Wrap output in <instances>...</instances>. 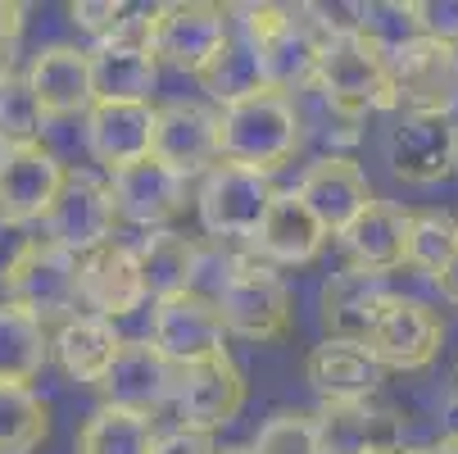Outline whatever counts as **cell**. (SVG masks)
Segmentation results:
<instances>
[{
	"instance_id": "obj_1",
	"label": "cell",
	"mask_w": 458,
	"mask_h": 454,
	"mask_svg": "<svg viewBox=\"0 0 458 454\" xmlns=\"http://www.w3.org/2000/svg\"><path fill=\"white\" fill-rule=\"evenodd\" d=\"M304 141V118L291 96L264 91L218 109V159L273 173L282 168Z\"/></svg>"
},
{
	"instance_id": "obj_2",
	"label": "cell",
	"mask_w": 458,
	"mask_h": 454,
	"mask_svg": "<svg viewBox=\"0 0 458 454\" xmlns=\"http://www.w3.org/2000/svg\"><path fill=\"white\" fill-rule=\"evenodd\" d=\"M313 91L341 118H368L377 109H390V64L354 23H336L322 46Z\"/></svg>"
},
{
	"instance_id": "obj_3",
	"label": "cell",
	"mask_w": 458,
	"mask_h": 454,
	"mask_svg": "<svg viewBox=\"0 0 458 454\" xmlns=\"http://www.w3.org/2000/svg\"><path fill=\"white\" fill-rule=\"evenodd\" d=\"M214 304L227 322V337L268 346V341H282L291 332V287L259 254L236 259Z\"/></svg>"
},
{
	"instance_id": "obj_4",
	"label": "cell",
	"mask_w": 458,
	"mask_h": 454,
	"mask_svg": "<svg viewBox=\"0 0 458 454\" xmlns=\"http://www.w3.org/2000/svg\"><path fill=\"white\" fill-rule=\"evenodd\" d=\"M273 201H277L273 173L218 159L200 177L195 214H200L205 236H214V241H254L259 227H264V218H268V210H273Z\"/></svg>"
},
{
	"instance_id": "obj_5",
	"label": "cell",
	"mask_w": 458,
	"mask_h": 454,
	"mask_svg": "<svg viewBox=\"0 0 458 454\" xmlns=\"http://www.w3.org/2000/svg\"><path fill=\"white\" fill-rule=\"evenodd\" d=\"M5 300L10 304H19V309H28L32 318H41L46 328L64 318H73V313H82L78 304H82V259L78 254H69V250H59V245H50L46 236H32L28 241V250L19 254V264L5 273Z\"/></svg>"
},
{
	"instance_id": "obj_6",
	"label": "cell",
	"mask_w": 458,
	"mask_h": 454,
	"mask_svg": "<svg viewBox=\"0 0 458 454\" xmlns=\"http://www.w3.org/2000/svg\"><path fill=\"white\" fill-rule=\"evenodd\" d=\"M232 37V10L209 0H168L150 10V55L177 73L200 78Z\"/></svg>"
},
{
	"instance_id": "obj_7",
	"label": "cell",
	"mask_w": 458,
	"mask_h": 454,
	"mask_svg": "<svg viewBox=\"0 0 458 454\" xmlns=\"http://www.w3.org/2000/svg\"><path fill=\"white\" fill-rule=\"evenodd\" d=\"M114 227H118V214H114L109 182L96 177V173L69 168V177H64L55 205L41 218V236L50 245H59V250L87 259V254H96L100 245L114 241Z\"/></svg>"
},
{
	"instance_id": "obj_8",
	"label": "cell",
	"mask_w": 458,
	"mask_h": 454,
	"mask_svg": "<svg viewBox=\"0 0 458 454\" xmlns=\"http://www.w3.org/2000/svg\"><path fill=\"white\" fill-rule=\"evenodd\" d=\"M390 64V109L395 114H427V118H449L458 109V50L440 41H413Z\"/></svg>"
},
{
	"instance_id": "obj_9",
	"label": "cell",
	"mask_w": 458,
	"mask_h": 454,
	"mask_svg": "<svg viewBox=\"0 0 458 454\" xmlns=\"http://www.w3.org/2000/svg\"><path fill=\"white\" fill-rule=\"evenodd\" d=\"M96 105H141L159 82V59L150 55V10H132L127 23L91 46Z\"/></svg>"
},
{
	"instance_id": "obj_10",
	"label": "cell",
	"mask_w": 458,
	"mask_h": 454,
	"mask_svg": "<svg viewBox=\"0 0 458 454\" xmlns=\"http://www.w3.org/2000/svg\"><path fill=\"white\" fill-rule=\"evenodd\" d=\"M445 346V322L436 309H427L413 296H390L372 322L363 350L386 368V373H422L440 359Z\"/></svg>"
},
{
	"instance_id": "obj_11",
	"label": "cell",
	"mask_w": 458,
	"mask_h": 454,
	"mask_svg": "<svg viewBox=\"0 0 458 454\" xmlns=\"http://www.w3.org/2000/svg\"><path fill=\"white\" fill-rule=\"evenodd\" d=\"M150 341L173 368H195V364H209V359L227 355V322L209 296L186 291V296L155 304Z\"/></svg>"
},
{
	"instance_id": "obj_12",
	"label": "cell",
	"mask_w": 458,
	"mask_h": 454,
	"mask_svg": "<svg viewBox=\"0 0 458 454\" xmlns=\"http://www.w3.org/2000/svg\"><path fill=\"white\" fill-rule=\"evenodd\" d=\"M386 164L409 186H436L458 173V123L427 114H395L386 133Z\"/></svg>"
},
{
	"instance_id": "obj_13",
	"label": "cell",
	"mask_w": 458,
	"mask_h": 454,
	"mask_svg": "<svg viewBox=\"0 0 458 454\" xmlns=\"http://www.w3.org/2000/svg\"><path fill=\"white\" fill-rule=\"evenodd\" d=\"M322 14H327V10H318V5H291L286 28H282L277 37H268L264 46H259L268 91L295 100V91L313 87L322 46H327V37L336 32V23H332V19H322Z\"/></svg>"
},
{
	"instance_id": "obj_14",
	"label": "cell",
	"mask_w": 458,
	"mask_h": 454,
	"mask_svg": "<svg viewBox=\"0 0 458 454\" xmlns=\"http://www.w3.org/2000/svg\"><path fill=\"white\" fill-rule=\"evenodd\" d=\"M241 405H245V373L232 355H218L195 368H177V386H173L177 427L218 432L241 414Z\"/></svg>"
},
{
	"instance_id": "obj_15",
	"label": "cell",
	"mask_w": 458,
	"mask_h": 454,
	"mask_svg": "<svg viewBox=\"0 0 458 454\" xmlns=\"http://www.w3.org/2000/svg\"><path fill=\"white\" fill-rule=\"evenodd\" d=\"M173 386H177V368L155 350V341L150 337H127L96 391L109 409H132V414L155 418L164 405H173Z\"/></svg>"
},
{
	"instance_id": "obj_16",
	"label": "cell",
	"mask_w": 458,
	"mask_h": 454,
	"mask_svg": "<svg viewBox=\"0 0 458 454\" xmlns=\"http://www.w3.org/2000/svg\"><path fill=\"white\" fill-rule=\"evenodd\" d=\"M105 182H109L118 223H132V227H146V232H164L186 210V177H177L155 155L141 159V164H127V168L109 173Z\"/></svg>"
},
{
	"instance_id": "obj_17",
	"label": "cell",
	"mask_w": 458,
	"mask_h": 454,
	"mask_svg": "<svg viewBox=\"0 0 458 454\" xmlns=\"http://www.w3.org/2000/svg\"><path fill=\"white\" fill-rule=\"evenodd\" d=\"M28 87L46 118H87L96 109V82H91V50L73 41H50L28 64Z\"/></svg>"
},
{
	"instance_id": "obj_18",
	"label": "cell",
	"mask_w": 458,
	"mask_h": 454,
	"mask_svg": "<svg viewBox=\"0 0 458 454\" xmlns=\"http://www.w3.org/2000/svg\"><path fill=\"white\" fill-rule=\"evenodd\" d=\"M155 159L177 177H205L218 164V109L200 100H168L155 114Z\"/></svg>"
},
{
	"instance_id": "obj_19",
	"label": "cell",
	"mask_w": 458,
	"mask_h": 454,
	"mask_svg": "<svg viewBox=\"0 0 458 454\" xmlns=\"http://www.w3.org/2000/svg\"><path fill=\"white\" fill-rule=\"evenodd\" d=\"M64 177H69V164L46 141L23 146V150H5V159H0V218L14 227L41 223L59 196Z\"/></svg>"
},
{
	"instance_id": "obj_20",
	"label": "cell",
	"mask_w": 458,
	"mask_h": 454,
	"mask_svg": "<svg viewBox=\"0 0 458 454\" xmlns=\"http://www.w3.org/2000/svg\"><path fill=\"white\" fill-rule=\"evenodd\" d=\"M295 191H300V201L313 210V218L327 227V236H341L377 201L368 173L350 155H322V159H313Z\"/></svg>"
},
{
	"instance_id": "obj_21",
	"label": "cell",
	"mask_w": 458,
	"mask_h": 454,
	"mask_svg": "<svg viewBox=\"0 0 458 454\" xmlns=\"http://www.w3.org/2000/svg\"><path fill=\"white\" fill-rule=\"evenodd\" d=\"M386 368L354 341H322L304 355V381L322 405H363L381 396Z\"/></svg>"
},
{
	"instance_id": "obj_22",
	"label": "cell",
	"mask_w": 458,
	"mask_h": 454,
	"mask_svg": "<svg viewBox=\"0 0 458 454\" xmlns=\"http://www.w3.org/2000/svg\"><path fill=\"white\" fill-rule=\"evenodd\" d=\"M146 300L150 296H146L137 245L109 241V245H100L96 254L82 259V304H87V313L118 322L127 313H137Z\"/></svg>"
},
{
	"instance_id": "obj_23",
	"label": "cell",
	"mask_w": 458,
	"mask_h": 454,
	"mask_svg": "<svg viewBox=\"0 0 458 454\" xmlns=\"http://www.w3.org/2000/svg\"><path fill=\"white\" fill-rule=\"evenodd\" d=\"M341 250L350 259V269L386 278L409 264V210H400L395 201H372L345 232H341Z\"/></svg>"
},
{
	"instance_id": "obj_24",
	"label": "cell",
	"mask_w": 458,
	"mask_h": 454,
	"mask_svg": "<svg viewBox=\"0 0 458 454\" xmlns=\"http://www.w3.org/2000/svg\"><path fill=\"white\" fill-rule=\"evenodd\" d=\"M123 341L127 337L118 332V322H109L100 313H73L59 328H50V359L69 381L100 386L109 364L118 359Z\"/></svg>"
},
{
	"instance_id": "obj_25",
	"label": "cell",
	"mask_w": 458,
	"mask_h": 454,
	"mask_svg": "<svg viewBox=\"0 0 458 454\" xmlns=\"http://www.w3.org/2000/svg\"><path fill=\"white\" fill-rule=\"evenodd\" d=\"M322 454H400V418L390 405L363 400V405H322L318 414Z\"/></svg>"
},
{
	"instance_id": "obj_26",
	"label": "cell",
	"mask_w": 458,
	"mask_h": 454,
	"mask_svg": "<svg viewBox=\"0 0 458 454\" xmlns=\"http://www.w3.org/2000/svg\"><path fill=\"white\" fill-rule=\"evenodd\" d=\"M155 114H159V105H150V100H141V105H96L82 118L96 164L118 173L127 164L150 159L155 155Z\"/></svg>"
},
{
	"instance_id": "obj_27",
	"label": "cell",
	"mask_w": 458,
	"mask_h": 454,
	"mask_svg": "<svg viewBox=\"0 0 458 454\" xmlns=\"http://www.w3.org/2000/svg\"><path fill=\"white\" fill-rule=\"evenodd\" d=\"M250 245L273 269H304V264H313V259L322 254L327 227L313 218V210L300 201V191L291 186V191H277L264 227H259V236Z\"/></svg>"
},
{
	"instance_id": "obj_28",
	"label": "cell",
	"mask_w": 458,
	"mask_h": 454,
	"mask_svg": "<svg viewBox=\"0 0 458 454\" xmlns=\"http://www.w3.org/2000/svg\"><path fill=\"white\" fill-rule=\"evenodd\" d=\"M386 300H390V291L381 287V278L359 273V269L332 273L322 282V296H318L327 341H354V346H363Z\"/></svg>"
},
{
	"instance_id": "obj_29",
	"label": "cell",
	"mask_w": 458,
	"mask_h": 454,
	"mask_svg": "<svg viewBox=\"0 0 458 454\" xmlns=\"http://www.w3.org/2000/svg\"><path fill=\"white\" fill-rule=\"evenodd\" d=\"M137 259H141V278H146V296L159 304V300H173V296H186L195 291V278H200V245L191 236L164 227V232H150L141 245H137Z\"/></svg>"
},
{
	"instance_id": "obj_30",
	"label": "cell",
	"mask_w": 458,
	"mask_h": 454,
	"mask_svg": "<svg viewBox=\"0 0 458 454\" xmlns=\"http://www.w3.org/2000/svg\"><path fill=\"white\" fill-rule=\"evenodd\" d=\"M50 364V328L28 309L0 300V381L32 386V377Z\"/></svg>"
},
{
	"instance_id": "obj_31",
	"label": "cell",
	"mask_w": 458,
	"mask_h": 454,
	"mask_svg": "<svg viewBox=\"0 0 458 454\" xmlns=\"http://www.w3.org/2000/svg\"><path fill=\"white\" fill-rule=\"evenodd\" d=\"M200 87L218 100V109L236 105V100H250V96H264L268 91V78H264V59H259V46L232 28L227 46L209 59V69L200 73Z\"/></svg>"
},
{
	"instance_id": "obj_32",
	"label": "cell",
	"mask_w": 458,
	"mask_h": 454,
	"mask_svg": "<svg viewBox=\"0 0 458 454\" xmlns=\"http://www.w3.org/2000/svg\"><path fill=\"white\" fill-rule=\"evenodd\" d=\"M159 427L150 414L100 405L73 436V454H155Z\"/></svg>"
},
{
	"instance_id": "obj_33",
	"label": "cell",
	"mask_w": 458,
	"mask_h": 454,
	"mask_svg": "<svg viewBox=\"0 0 458 454\" xmlns=\"http://www.w3.org/2000/svg\"><path fill=\"white\" fill-rule=\"evenodd\" d=\"M50 441V405L37 386L0 381V454H37Z\"/></svg>"
},
{
	"instance_id": "obj_34",
	"label": "cell",
	"mask_w": 458,
	"mask_h": 454,
	"mask_svg": "<svg viewBox=\"0 0 458 454\" xmlns=\"http://www.w3.org/2000/svg\"><path fill=\"white\" fill-rule=\"evenodd\" d=\"M46 109L37 105L32 87L23 73L0 82V150H23V146H41L46 133Z\"/></svg>"
},
{
	"instance_id": "obj_35",
	"label": "cell",
	"mask_w": 458,
	"mask_h": 454,
	"mask_svg": "<svg viewBox=\"0 0 458 454\" xmlns=\"http://www.w3.org/2000/svg\"><path fill=\"white\" fill-rule=\"evenodd\" d=\"M458 250V223L445 210H413L409 214V269L440 273Z\"/></svg>"
},
{
	"instance_id": "obj_36",
	"label": "cell",
	"mask_w": 458,
	"mask_h": 454,
	"mask_svg": "<svg viewBox=\"0 0 458 454\" xmlns=\"http://www.w3.org/2000/svg\"><path fill=\"white\" fill-rule=\"evenodd\" d=\"M354 28L381 50V55H395L413 41H422V28H418V10L413 0L400 5V0H377V5H359V19Z\"/></svg>"
},
{
	"instance_id": "obj_37",
	"label": "cell",
	"mask_w": 458,
	"mask_h": 454,
	"mask_svg": "<svg viewBox=\"0 0 458 454\" xmlns=\"http://www.w3.org/2000/svg\"><path fill=\"white\" fill-rule=\"evenodd\" d=\"M254 454H322L318 414L304 409H277L254 436Z\"/></svg>"
},
{
	"instance_id": "obj_38",
	"label": "cell",
	"mask_w": 458,
	"mask_h": 454,
	"mask_svg": "<svg viewBox=\"0 0 458 454\" xmlns=\"http://www.w3.org/2000/svg\"><path fill=\"white\" fill-rule=\"evenodd\" d=\"M127 14H132V5H123V0H78V5H69V19L87 37H96V46L109 41L127 23Z\"/></svg>"
},
{
	"instance_id": "obj_39",
	"label": "cell",
	"mask_w": 458,
	"mask_h": 454,
	"mask_svg": "<svg viewBox=\"0 0 458 454\" xmlns=\"http://www.w3.org/2000/svg\"><path fill=\"white\" fill-rule=\"evenodd\" d=\"M413 10H418V28L427 41L458 50V0H413Z\"/></svg>"
},
{
	"instance_id": "obj_40",
	"label": "cell",
	"mask_w": 458,
	"mask_h": 454,
	"mask_svg": "<svg viewBox=\"0 0 458 454\" xmlns=\"http://www.w3.org/2000/svg\"><path fill=\"white\" fill-rule=\"evenodd\" d=\"M23 5L0 0V82L14 78V59H19V37H23Z\"/></svg>"
},
{
	"instance_id": "obj_41",
	"label": "cell",
	"mask_w": 458,
	"mask_h": 454,
	"mask_svg": "<svg viewBox=\"0 0 458 454\" xmlns=\"http://www.w3.org/2000/svg\"><path fill=\"white\" fill-rule=\"evenodd\" d=\"M155 454H223L214 432H195V427H168L155 441Z\"/></svg>"
},
{
	"instance_id": "obj_42",
	"label": "cell",
	"mask_w": 458,
	"mask_h": 454,
	"mask_svg": "<svg viewBox=\"0 0 458 454\" xmlns=\"http://www.w3.org/2000/svg\"><path fill=\"white\" fill-rule=\"evenodd\" d=\"M28 241H32V236H23V227H14V223L0 218V282H5V273L19 264V254L28 250Z\"/></svg>"
},
{
	"instance_id": "obj_43",
	"label": "cell",
	"mask_w": 458,
	"mask_h": 454,
	"mask_svg": "<svg viewBox=\"0 0 458 454\" xmlns=\"http://www.w3.org/2000/svg\"><path fill=\"white\" fill-rule=\"evenodd\" d=\"M436 291H440L449 304H458V250H454V259H449V264L436 273Z\"/></svg>"
},
{
	"instance_id": "obj_44",
	"label": "cell",
	"mask_w": 458,
	"mask_h": 454,
	"mask_svg": "<svg viewBox=\"0 0 458 454\" xmlns=\"http://www.w3.org/2000/svg\"><path fill=\"white\" fill-rule=\"evenodd\" d=\"M440 427H445V441H458V386L445 400V414H440Z\"/></svg>"
},
{
	"instance_id": "obj_45",
	"label": "cell",
	"mask_w": 458,
	"mask_h": 454,
	"mask_svg": "<svg viewBox=\"0 0 458 454\" xmlns=\"http://www.w3.org/2000/svg\"><path fill=\"white\" fill-rule=\"evenodd\" d=\"M436 454H458V441H440V445H436Z\"/></svg>"
},
{
	"instance_id": "obj_46",
	"label": "cell",
	"mask_w": 458,
	"mask_h": 454,
	"mask_svg": "<svg viewBox=\"0 0 458 454\" xmlns=\"http://www.w3.org/2000/svg\"><path fill=\"white\" fill-rule=\"evenodd\" d=\"M223 454H254V445H227Z\"/></svg>"
},
{
	"instance_id": "obj_47",
	"label": "cell",
	"mask_w": 458,
	"mask_h": 454,
	"mask_svg": "<svg viewBox=\"0 0 458 454\" xmlns=\"http://www.w3.org/2000/svg\"><path fill=\"white\" fill-rule=\"evenodd\" d=\"M400 454H436V450H400Z\"/></svg>"
},
{
	"instance_id": "obj_48",
	"label": "cell",
	"mask_w": 458,
	"mask_h": 454,
	"mask_svg": "<svg viewBox=\"0 0 458 454\" xmlns=\"http://www.w3.org/2000/svg\"><path fill=\"white\" fill-rule=\"evenodd\" d=\"M0 159H5V150H0Z\"/></svg>"
}]
</instances>
